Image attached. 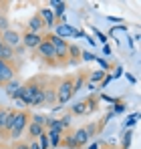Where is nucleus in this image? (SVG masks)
I'll return each instance as SVG.
<instances>
[{
    "label": "nucleus",
    "instance_id": "dca6fc26",
    "mask_svg": "<svg viewBox=\"0 0 141 149\" xmlns=\"http://www.w3.org/2000/svg\"><path fill=\"white\" fill-rule=\"evenodd\" d=\"M14 58V50L8 49V47H2V50H0V61H4V63H10Z\"/></svg>",
    "mask_w": 141,
    "mask_h": 149
},
{
    "label": "nucleus",
    "instance_id": "72a5a7b5",
    "mask_svg": "<svg viewBox=\"0 0 141 149\" xmlns=\"http://www.w3.org/2000/svg\"><path fill=\"white\" fill-rule=\"evenodd\" d=\"M123 109H125V107H123V105H121V103H117V107H115V111H117V113H121V111H123Z\"/></svg>",
    "mask_w": 141,
    "mask_h": 149
},
{
    "label": "nucleus",
    "instance_id": "ddd939ff",
    "mask_svg": "<svg viewBox=\"0 0 141 149\" xmlns=\"http://www.w3.org/2000/svg\"><path fill=\"white\" fill-rule=\"evenodd\" d=\"M47 137H48L50 147H59L61 141H63V133H57V131H47Z\"/></svg>",
    "mask_w": 141,
    "mask_h": 149
},
{
    "label": "nucleus",
    "instance_id": "c9c22d12",
    "mask_svg": "<svg viewBox=\"0 0 141 149\" xmlns=\"http://www.w3.org/2000/svg\"><path fill=\"white\" fill-rule=\"evenodd\" d=\"M99 149H117V147H99Z\"/></svg>",
    "mask_w": 141,
    "mask_h": 149
},
{
    "label": "nucleus",
    "instance_id": "6e6552de",
    "mask_svg": "<svg viewBox=\"0 0 141 149\" xmlns=\"http://www.w3.org/2000/svg\"><path fill=\"white\" fill-rule=\"evenodd\" d=\"M73 139H75V145H77V149H81L83 145H87V143H89V135H87L85 127H81V129L73 131Z\"/></svg>",
    "mask_w": 141,
    "mask_h": 149
},
{
    "label": "nucleus",
    "instance_id": "20e7f679",
    "mask_svg": "<svg viewBox=\"0 0 141 149\" xmlns=\"http://www.w3.org/2000/svg\"><path fill=\"white\" fill-rule=\"evenodd\" d=\"M0 38H2V45L4 47H8V49H18L22 42H20V32H16V30H12V28H8V30H4L2 34H0Z\"/></svg>",
    "mask_w": 141,
    "mask_h": 149
},
{
    "label": "nucleus",
    "instance_id": "473e14b6",
    "mask_svg": "<svg viewBox=\"0 0 141 149\" xmlns=\"http://www.w3.org/2000/svg\"><path fill=\"white\" fill-rule=\"evenodd\" d=\"M123 18H119V16H109V22H121Z\"/></svg>",
    "mask_w": 141,
    "mask_h": 149
},
{
    "label": "nucleus",
    "instance_id": "c85d7f7f",
    "mask_svg": "<svg viewBox=\"0 0 141 149\" xmlns=\"http://www.w3.org/2000/svg\"><path fill=\"white\" fill-rule=\"evenodd\" d=\"M81 56H83V61H95L97 58L93 52H81Z\"/></svg>",
    "mask_w": 141,
    "mask_h": 149
},
{
    "label": "nucleus",
    "instance_id": "a878e982",
    "mask_svg": "<svg viewBox=\"0 0 141 149\" xmlns=\"http://www.w3.org/2000/svg\"><path fill=\"white\" fill-rule=\"evenodd\" d=\"M85 103H77L75 107H73V113H79V115H83L85 113V107H83Z\"/></svg>",
    "mask_w": 141,
    "mask_h": 149
},
{
    "label": "nucleus",
    "instance_id": "4be33fe9",
    "mask_svg": "<svg viewBox=\"0 0 141 149\" xmlns=\"http://www.w3.org/2000/svg\"><path fill=\"white\" fill-rule=\"evenodd\" d=\"M8 113H10V109H0V133L4 131V123H6Z\"/></svg>",
    "mask_w": 141,
    "mask_h": 149
},
{
    "label": "nucleus",
    "instance_id": "e433bc0d",
    "mask_svg": "<svg viewBox=\"0 0 141 149\" xmlns=\"http://www.w3.org/2000/svg\"><path fill=\"white\" fill-rule=\"evenodd\" d=\"M0 149H8V147H4V145H0Z\"/></svg>",
    "mask_w": 141,
    "mask_h": 149
},
{
    "label": "nucleus",
    "instance_id": "cd10ccee",
    "mask_svg": "<svg viewBox=\"0 0 141 149\" xmlns=\"http://www.w3.org/2000/svg\"><path fill=\"white\" fill-rule=\"evenodd\" d=\"M65 143L69 145L70 149H77V145H75V139H73V133L70 135H67V139H65Z\"/></svg>",
    "mask_w": 141,
    "mask_h": 149
},
{
    "label": "nucleus",
    "instance_id": "bb28decb",
    "mask_svg": "<svg viewBox=\"0 0 141 149\" xmlns=\"http://www.w3.org/2000/svg\"><path fill=\"white\" fill-rule=\"evenodd\" d=\"M129 143H131V131H127V133H125V137H123V149L129 147Z\"/></svg>",
    "mask_w": 141,
    "mask_h": 149
},
{
    "label": "nucleus",
    "instance_id": "c756f323",
    "mask_svg": "<svg viewBox=\"0 0 141 149\" xmlns=\"http://www.w3.org/2000/svg\"><path fill=\"white\" fill-rule=\"evenodd\" d=\"M12 149H28V143H24V141H16Z\"/></svg>",
    "mask_w": 141,
    "mask_h": 149
},
{
    "label": "nucleus",
    "instance_id": "0eeeda50",
    "mask_svg": "<svg viewBox=\"0 0 141 149\" xmlns=\"http://www.w3.org/2000/svg\"><path fill=\"white\" fill-rule=\"evenodd\" d=\"M36 14L40 16V20H43L45 28H52V26H54V20H57V18H54V14H52L50 8H40Z\"/></svg>",
    "mask_w": 141,
    "mask_h": 149
},
{
    "label": "nucleus",
    "instance_id": "a211bd4d",
    "mask_svg": "<svg viewBox=\"0 0 141 149\" xmlns=\"http://www.w3.org/2000/svg\"><path fill=\"white\" fill-rule=\"evenodd\" d=\"M36 143H38V147H40V149H50V143H48V137H47V131H45L40 137H36Z\"/></svg>",
    "mask_w": 141,
    "mask_h": 149
},
{
    "label": "nucleus",
    "instance_id": "f3484780",
    "mask_svg": "<svg viewBox=\"0 0 141 149\" xmlns=\"http://www.w3.org/2000/svg\"><path fill=\"white\" fill-rule=\"evenodd\" d=\"M30 105H34V107L45 105V89H40V91L34 93V97H32V101H30Z\"/></svg>",
    "mask_w": 141,
    "mask_h": 149
},
{
    "label": "nucleus",
    "instance_id": "f8f14e48",
    "mask_svg": "<svg viewBox=\"0 0 141 149\" xmlns=\"http://www.w3.org/2000/svg\"><path fill=\"white\" fill-rule=\"evenodd\" d=\"M26 129H28V135H30L32 139H36V137H40V135H43V133L47 131V129H45L43 125H36V123H32V121H30V123L26 125Z\"/></svg>",
    "mask_w": 141,
    "mask_h": 149
},
{
    "label": "nucleus",
    "instance_id": "39448f33",
    "mask_svg": "<svg viewBox=\"0 0 141 149\" xmlns=\"http://www.w3.org/2000/svg\"><path fill=\"white\" fill-rule=\"evenodd\" d=\"M20 42H22L26 49H36L40 42H43V36L40 34H32V32H24V34H20Z\"/></svg>",
    "mask_w": 141,
    "mask_h": 149
},
{
    "label": "nucleus",
    "instance_id": "9b49d317",
    "mask_svg": "<svg viewBox=\"0 0 141 149\" xmlns=\"http://www.w3.org/2000/svg\"><path fill=\"white\" fill-rule=\"evenodd\" d=\"M50 4L54 6V12H52L54 18H61L63 24H65V8H67V4H65V2H59V0H52Z\"/></svg>",
    "mask_w": 141,
    "mask_h": 149
},
{
    "label": "nucleus",
    "instance_id": "7c9ffc66",
    "mask_svg": "<svg viewBox=\"0 0 141 149\" xmlns=\"http://www.w3.org/2000/svg\"><path fill=\"white\" fill-rule=\"evenodd\" d=\"M28 149H40L38 143H36V139H30V141H28Z\"/></svg>",
    "mask_w": 141,
    "mask_h": 149
},
{
    "label": "nucleus",
    "instance_id": "4468645a",
    "mask_svg": "<svg viewBox=\"0 0 141 149\" xmlns=\"http://www.w3.org/2000/svg\"><path fill=\"white\" fill-rule=\"evenodd\" d=\"M59 38H67V36H73V28H70L69 24H57V32H54Z\"/></svg>",
    "mask_w": 141,
    "mask_h": 149
},
{
    "label": "nucleus",
    "instance_id": "423d86ee",
    "mask_svg": "<svg viewBox=\"0 0 141 149\" xmlns=\"http://www.w3.org/2000/svg\"><path fill=\"white\" fill-rule=\"evenodd\" d=\"M12 79H14V69H12V65L0 61V85H4V83H8V81H12Z\"/></svg>",
    "mask_w": 141,
    "mask_h": 149
},
{
    "label": "nucleus",
    "instance_id": "393cba45",
    "mask_svg": "<svg viewBox=\"0 0 141 149\" xmlns=\"http://www.w3.org/2000/svg\"><path fill=\"white\" fill-rule=\"evenodd\" d=\"M85 131H87L89 139H91V137H95V133H97V127H95V123H91L89 127H85Z\"/></svg>",
    "mask_w": 141,
    "mask_h": 149
},
{
    "label": "nucleus",
    "instance_id": "aec40b11",
    "mask_svg": "<svg viewBox=\"0 0 141 149\" xmlns=\"http://www.w3.org/2000/svg\"><path fill=\"white\" fill-rule=\"evenodd\" d=\"M105 74H107L105 71H93L89 79H91V83H99V81H103V79H105Z\"/></svg>",
    "mask_w": 141,
    "mask_h": 149
},
{
    "label": "nucleus",
    "instance_id": "7ed1b4c3",
    "mask_svg": "<svg viewBox=\"0 0 141 149\" xmlns=\"http://www.w3.org/2000/svg\"><path fill=\"white\" fill-rule=\"evenodd\" d=\"M36 50H38V54L47 61V63H50V65H57V50H54V47L48 42L47 38H43V42L36 47Z\"/></svg>",
    "mask_w": 141,
    "mask_h": 149
},
{
    "label": "nucleus",
    "instance_id": "5701e85b",
    "mask_svg": "<svg viewBox=\"0 0 141 149\" xmlns=\"http://www.w3.org/2000/svg\"><path fill=\"white\" fill-rule=\"evenodd\" d=\"M32 123H36V125H43V127H47V117H45V115H34V117H32Z\"/></svg>",
    "mask_w": 141,
    "mask_h": 149
},
{
    "label": "nucleus",
    "instance_id": "f257e3e1",
    "mask_svg": "<svg viewBox=\"0 0 141 149\" xmlns=\"http://www.w3.org/2000/svg\"><path fill=\"white\" fill-rule=\"evenodd\" d=\"M26 125H28V113H26V111H16V113H14V125H12V131H10L8 137L14 139V141H18V137L22 135Z\"/></svg>",
    "mask_w": 141,
    "mask_h": 149
},
{
    "label": "nucleus",
    "instance_id": "b1692460",
    "mask_svg": "<svg viewBox=\"0 0 141 149\" xmlns=\"http://www.w3.org/2000/svg\"><path fill=\"white\" fill-rule=\"evenodd\" d=\"M4 30H8V18H6V16H0V34H2Z\"/></svg>",
    "mask_w": 141,
    "mask_h": 149
},
{
    "label": "nucleus",
    "instance_id": "2eb2a0df",
    "mask_svg": "<svg viewBox=\"0 0 141 149\" xmlns=\"http://www.w3.org/2000/svg\"><path fill=\"white\" fill-rule=\"evenodd\" d=\"M14 113H16V111H12V109H10V113H8V117H6L4 131H2V133H6V135H10V131H12V125H14Z\"/></svg>",
    "mask_w": 141,
    "mask_h": 149
},
{
    "label": "nucleus",
    "instance_id": "412c9836",
    "mask_svg": "<svg viewBox=\"0 0 141 149\" xmlns=\"http://www.w3.org/2000/svg\"><path fill=\"white\" fill-rule=\"evenodd\" d=\"M45 103H47V105L57 103V95H54V91H48V89H45Z\"/></svg>",
    "mask_w": 141,
    "mask_h": 149
},
{
    "label": "nucleus",
    "instance_id": "6ab92c4d",
    "mask_svg": "<svg viewBox=\"0 0 141 149\" xmlns=\"http://www.w3.org/2000/svg\"><path fill=\"white\" fill-rule=\"evenodd\" d=\"M69 56L73 61H79V58H81V49H79L77 45H69Z\"/></svg>",
    "mask_w": 141,
    "mask_h": 149
},
{
    "label": "nucleus",
    "instance_id": "2f4dec72",
    "mask_svg": "<svg viewBox=\"0 0 141 149\" xmlns=\"http://www.w3.org/2000/svg\"><path fill=\"white\" fill-rule=\"evenodd\" d=\"M111 81H113V77H111V74H105V79H103V81H101V85H103V87H105V85H109V83H111Z\"/></svg>",
    "mask_w": 141,
    "mask_h": 149
},
{
    "label": "nucleus",
    "instance_id": "f704fd0d",
    "mask_svg": "<svg viewBox=\"0 0 141 149\" xmlns=\"http://www.w3.org/2000/svg\"><path fill=\"white\" fill-rule=\"evenodd\" d=\"M87 149H99V143H91V145H89Z\"/></svg>",
    "mask_w": 141,
    "mask_h": 149
},
{
    "label": "nucleus",
    "instance_id": "9d476101",
    "mask_svg": "<svg viewBox=\"0 0 141 149\" xmlns=\"http://www.w3.org/2000/svg\"><path fill=\"white\" fill-rule=\"evenodd\" d=\"M43 28H45V24H43L40 16H38V14H34V16L30 18V22H28V32H32V34H38Z\"/></svg>",
    "mask_w": 141,
    "mask_h": 149
},
{
    "label": "nucleus",
    "instance_id": "1a4fd4ad",
    "mask_svg": "<svg viewBox=\"0 0 141 149\" xmlns=\"http://www.w3.org/2000/svg\"><path fill=\"white\" fill-rule=\"evenodd\" d=\"M4 87H6V95L8 97H12V99L16 101L18 99V91H20V83L18 81H8V83H4Z\"/></svg>",
    "mask_w": 141,
    "mask_h": 149
},
{
    "label": "nucleus",
    "instance_id": "f03ea898",
    "mask_svg": "<svg viewBox=\"0 0 141 149\" xmlns=\"http://www.w3.org/2000/svg\"><path fill=\"white\" fill-rule=\"evenodd\" d=\"M54 95H57V103H61V105L69 103L70 97H73V81H70V79H65V81L57 87Z\"/></svg>",
    "mask_w": 141,
    "mask_h": 149
}]
</instances>
